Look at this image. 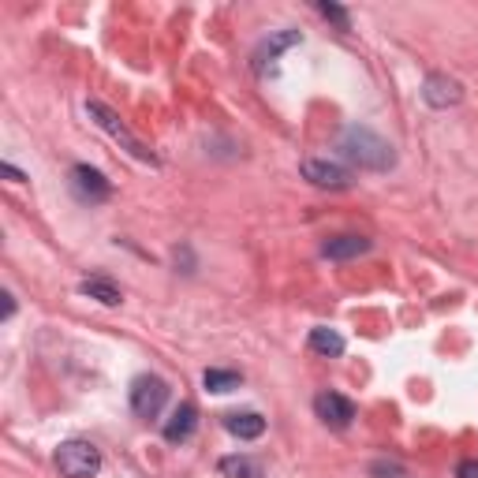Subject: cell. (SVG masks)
<instances>
[{"instance_id": "1", "label": "cell", "mask_w": 478, "mask_h": 478, "mask_svg": "<svg viewBox=\"0 0 478 478\" xmlns=\"http://www.w3.org/2000/svg\"><path fill=\"white\" fill-rule=\"evenodd\" d=\"M340 158L351 161L356 168H366V172H389L396 165V149L389 139H382L377 131L363 128V123H351V128H344L340 142Z\"/></svg>"}, {"instance_id": "2", "label": "cell", "mask_w": 478, "mask_h": 478, "mask_svg": "<svg viewBox=\"0 0 478 478\" xmlns=\"http://www.w3.org/2000/svg\"><path fill=\"white\" fill-rule=\"evenodd\" d=\"M86 116L97 123V128H102V131H109L123 149H128V154L131 158H139V161H146V165H158V158H154V149H146V142L142 139H135L128 128H123V123H120V116L105 105V102H86Z\"/></svg>"}, {"instance_id": "3", "label": "cell", "mask_w": 478, "mask_h": 478, "mask_svg": "<svg viewBox=\"0 0 478 478\" xmlns=\"http://www.w3.org/2000/svg\"><path fill=\"white\" fill-rule=\"evenodd\" d=\"M57 467L64 478H94L102 471V452L90 441H64L57 448Z\"/></svg>"}, {"instance_id": "4", "label": "cell", "mask_w": 478, "mask_h": 478, "mask_svg": "<svg viewBox=\"0 0 478 478\" xmlns=\"http://www.w3.org/2000/svg\"><path fill=\"white\" fill-rule=\"evenodd\" d=\"M168 404V382L158 374H142L131 382V411L139 419H158L161 408Z\"/></svg>"}, {"instance_id": "5", "label": "cell", "mask_w": 478, "mask_h": 478, "mask_svg": "<svg viewBox=\"0 0 478 478\" xmlns=\"http://www.w3.org/2000/svg\"><path fill=\"white\" fill-rule=\"evenodd\" d=\"M303 180H311L321 191H347L351 187V172L337 161H321V158H307L303 161Z\"/></svg>"}, {"instance_id": "6", "label": "cell", "mask_w": 478, "mask_h": 478, "mask_svg": "<svg viewBox=\"0 0 478 478\" xmlns=\"http://www.w3.org/2000/svg\"><path fill=\"white\" fill-rule=\"evenodd\" d=\"M422 102L430 109H452L464 102V86L456 79H448V75L434 71V75H426V83H422Z\"/></svg>"}, {"instance_id": "7", "label": "cell", "mask_w": 478, "mask_h": 478, "mask_svg": "<svg viewBox=\"0 0 478 478\" xmlns=\"http://www.w3.org/2000/svg\"><path fill=\"white\" fill-rule=\"evenodd\" d=\"M314 411L325 426H333V430H347L351 419H356V404H351L347 396L340 392H318L314 396Z\"/></svg>"}, {"instance_id": "8", "label": "cell", "mask_w": 478, "mask_h": 478, "mask_svg": "<svg viewBox=\"0 0 478 478\" xmlns=\"http://www.w3.org/2000/svg\"><path fill=\"white\" fill-rule=\"evenodd\" d=\"M71 191L79 194L83 203H105V198L113 194V184H109L97 168H90V165H75V168H71Z\"/></svg>"}, {"instance_id": "9", "label": "cell", "mask_w": 478, "mask_h": 478, "mask_svg": "<svg viewBox=\"0 0 478 478\" xmlns=\"http://www.w3.org/2000/svg\"><path fill=\"white\" fill-rule=\"evenodd\" d=\"M299 41H303V34H299V31H276V34H269V38L255 49V71H258V75H269V71L276 68V60H281L284 49H295Z\"/></svg>"}, {"instance_id": "10", "label": "cell", "mask_w": 478, "mask_h": 478, "mask_svg": "<svg viewBox=\"0 0 478 478\" xmlns=\"http://www.w3.org/2000/svg\"><path fill=\"white\" fill-rule=\"evenodd\" d=\"M370 250V239L366 236H356V232H347V236H333V239H325L321 243V255L325 258H333V262H347V258H359Z\"/></svg>"}, {"instance_id": "11", "label": "cell", "mask_w": 478, "mask_h": 478, "mask_svg": "<svg viewBox=\"0 0 478 478\" xmlns=\"http://www.w3.org/2000/svg\"><path fill=\"white\" fill-rule=\"evenodd\" d=\"M224 430H229L232 437L239 441H255L266 434V419L258 411H232L229 419H224Z\"/></svg>"}, {"instance_id": "12", "label": "cell", "mask_w": 478, "mask_h": 478, "mask_svg": "<svg viewBox=\"0 0 478 478\" xmlns=\"http://www.w3.org/2000/svg\"><path fill=\"white\" fill-rule=\"evenodd\" d=\"M194 426H198V408L194 404H180L172 411V419L165 422V441H172V445L187 441L194 434Z\"/></svg>"}, {"instance_id": "13", "label": "cell", "mask_w": 478, "mask_h": 478, "mask_svg": "<svg viewBox=\"0 0 478 478\" xmlns=\"http://www.w3.org/2000/svg\"><path fill=\"white\" fill-rule=\"evenodd\" d=\"M79 292L83 295H90V299H97V303H105V307H116L120 303V288L109 281V276H86V281L79 284Z\"/></svg>"}, {"instance_id": "14", "label": "cell", "mask_w": 478, "mask_h": 478, "mask_svg": "<svg viewBox=\"0 0 478 478\" xmlns=\"http://www.w3.org/2000/svg\"><path fill=\"white\" fill-rule=\"evenodd\" d=\"M221 474H229V478H266L262 467L250 456H224L221 460Z\"/></svg>"}, {"instance_id": "15", "label": "cell", "mask_w": 478, "mask_h": 478, "mask_svg": "<svg viewBox=\"0 0 478 478\" xmlns=\"http://www.w3.org/2000/svg\"><path fill=\"white\" fill-rule=\"evenodd\" d=\"M239 382H243V377L236 374V370H206L203 374V385L210 389V392H232V389H239Z\"/></svg>"}, {"instance_id": "16", "label": "cell", "mask_w": 478, "mask_h": 478, "mask_svg": "<svg viewBox=\"0 0 478 478\" xmlns=\"http://www.w3.org/2000/svg\"><path fill=\"white\" fill-rule=\"evenodd\" d=\"M311 347L318 356H340L344 351V337L333 329H311Z\"/></svg>"}, {"instance_id": "17", "label": "cell", "mask_w": 478, "mask_h": 478, "mask_svg": "<svg viewBox=\"0 0 478 478\" xmlns=\"http://www.w3.org/2000/svg\"><path fill=\"white\" fill-rule=\"evenodd\" d=\"M318 12H321L325 19H329V23H337L340 31H351V15H347L340 5H318Z\"/></svg>"}, {"instance_id": "18", "label": "cell", "mask_w": 478, "mask_h": 478, "mask_svg": "<svg viewBox=\"0 0 478 478\" xmlns=\"http://www.w3.org/2000/svg\"><path fill=\"white\" fill-rule=\"evenodd\" d=\"M456 478H478V460H464L456 467Z\"/></svg>"}, {"instance_id": "19", "label": "cell", "mask_w": 478, "mask_h": 478, "mask_svg": "<svg viewBox=\"0 0 478 478\" xmlns=\"http://www.w3.org/2000/svg\"><path fill=\"white\" fill-rule=\"evenodd\" d=\"M0 172H5V176H8V180H12V184H23V180H27V176H23V172H19L15 165H8V161H5V165H0Z\"/></svg>"}, {"instance_id": "20", "label": "cell", "mask_w": 478, "mask_h": 478, "mask_svg": "<svg viewBox=\"0 0 478 478\" xmlns=\"http://www.w3.org/2000/svg\"><path fill=\"white\" fill-rule=\"evenodd\" d=\"M0 299H5V318H12V314H15V295H12V292H5Z\"/></svg>"}]
</instances>
